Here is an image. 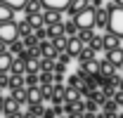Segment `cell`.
<instances>
[{
  "label": "cell",
  "instance_id": "d590c367",
  "mask_svg": "<svg viewBox=\"0 0 123 118\" xmlns=\"http://www.w3.org/2000/svg\"><path fill=\"white\" fill-rule=\"evenodd\" d=\"M10 88V73H0V90Z\"/></svg>",
  "mask_w": 123,
  "mask_h": 118
},
{
  "label": "cell",
  "instance_id": "ee69618b",
  "mask_svg": "<svg viewBox=\"0 0 123 118\" xmlns=\"http://www.w3.org/2000/svg\"><path fill=\"white\" fill-rule=\"evenodd\" d=\"M114 5L116 7H123V0H114Z\"/></svg>",
  "mask_w": 123,
  "mask_h": 118
},
{
  "label": "cell",
  "instance_id": "9c48e42d",
  "mask_svg": "<svg viewBox=\"0 0 123 118\" xmlns=\"http://www.w3.org/2000/svg\"><path fill=\"white\" fill-rule=\"evenodd\" d=\"M43 24L45 26H52V24H57V21H62V12H57V10H43Z\"/></svg>",
  "mask_w": 123,
  "mask_h": 118
},
{
  "label": "cell",
  "instance_id": "1f68e13d",
  "mask_svg": "<svg viewBox=\"0 0 123 118\" xmlns=\"http://www.w3.org/2000/svg\"><path fill=\"white\" fill-rule=\"evenodd\" d=\"M21 40H24V47H26V50H36V47H38V40H36V35H33V33L26 35V38H21Z\"/></svg>",
  "mask_w": 123,
  "mask_h": 118
},
{
  "label": "cell",
  "instance_id": "bcb514c9",
  "mask_svg": "<svg viewBox=\"0 0 123 118\" xmlns=\"http://www.w3.org/2000/svg\"><path fill=\"white\" fill-rule=\"evenodd\" d=\"M114 118H123V113H116V116H114Z\"/></svg>",
  "mask_w": 123,
  "mask_h": 118
},
{
  "label": "cell",
  "instance_id": "7c38bea8",
  "mask_svg": "<svg viewBox=\"0 0 123 118\" xmlns=\"http://www.w3.org/2000/svg\"><path fill=\"white\" fill-rule=\"evenodd\" d=\"M62 35H64V21L47 26V40H55V38H62Z\"/></svg>",
  "mask_w": 123,
  "mask_h": 118
},
{
  "label": "cell",
  "instance_id": "681fc988",
  "mask_svg": "<svg viewBox=\"0 0 123 118\" xmlns=\"http://www.w3.org/2000/svg\"><path fill=\"white\" fill-rule=\"evenodd\" d=\"M0 92H2V90H0Z\"/></svg>",
  "mask_w": 123,
  "mask_h": 118
},
{
  "label": "cell",
  "instance_id": "30bf717a",
  "mask_svg": "<svg viewBox=\"0 0 123 118\" xmlns=\"http://www.w3.org/2000/svg\"><path fill=\"white\" fill-rule=\"evenodd\" d=\"M43 0H26V5H24V12L26 14H43Z\"/></svg>",
  "mask_w": 123,
  "mask_h": 118
},
{
  "label": "cell",
  "instance_id": "4dcf8cb0",
  "mask_svg": "<svg viewBox=\"0 0 123 118\" xmlns=\"http://www.w3.org/2000/svg\"><path fill=\"white\" fill-rule=\"evenodd\" d=\"M55 64H57V59H45V57H40V71H55Z\"/></svg>",
  "mask_w": 123,
  "mask_h": 118
},
{
  "label": "cell",
  "instance_id": "4316f807",
  "mask_svg": "<svg viewBox=\"0 0 123 118\" xmlns=\"http://www.w3.org/2000/svg\"><path fill=\"white\" fill-rule=\"evenodd\" d=\"M88 47H90L92 52H102V50H104V43H102V35H92V40L88 43Z\"/></svg>",
  "mask_w": 123,
  "mask_h": 118
},
{
  "label": "cell",
  "instance_id": "74e56055",
  "mask_svg": "<svg viewBox=\"0 0 123 118\" xmlns=\"http://www.w3.org/2000/svg\"><path fill=\"white\" fill-rule=\"evenodd\" d=\"M71 59H74V57H69L66 52H59V54H57V61H59V64H69Z\"/></svg>",
  "mask_w": 123,
  "mask_h": 118
},
{
  "label": "cell",
  "instance_id": "8992f818",
  "mask_svg": "<svg viewBox=\"0 0 123 118\" xmlns=\"http://www.w3.org/2000/svg\"><path fill=\"white\" fill-rule=\"evenodd\" d=\"M74 0H43V7L45 10H57V12H66V7L71 5Z\"/></svg>",
  "mask_w": 123,
  "mask_h": 118
},
{
  "label": "cell",
  "instance_id": "7dc6e473",
  "mask_svg": "<svg viewBox=\"0 0 123 118\" xmlns=\"http://www.w3.org/2000/svg\"><path fill=\"white\" fill-rule=\"evenodd\" d=\"M57 118H69V116H57Z\"/></svg>",
  "mask_w": 123,
  "mask_h": 118
},
{
  "label": "cell",
  "instance_id": "4fadbf2b",
  "mask_svg": "<svg viewBox=\"0 0 123 118\" xmlns=\"http://www.w3.org/2000/svg\"><path fill=\"white\" fill-rule=\"evenodd\" d=\"M7 21H14V10L5 2H0V24H7Z\"/></svg>",
  "mask_w": 123,
  "mask_h": 118
},
{
  "label": "cell",
  "instance_id": "7402d4cb",
  "mask_svg": "<svg viewBox=\"0 0 123 118\" xmlns=\"http://www.w3.org/2000/svg\"><path fill=\"white\" fill-rule=\"evenodd\" d=\"M17 31H19V38H26V35H31V33H33V26L24 19V21H19V24H17Z\"/></svg>",
  "mask_w": 123,
  "mask_h": 118
},
{
  "label": "cell",
  "instance_id": "3957f363",
  "mask_svg": "<svg viewBox=\"0 0 123 118\" xmlns=\"http://www.w3.org/2000/svg\"><path fill=\"white\" fill-rule=\"evenodd\" d=\"M19 38V31H17V24L14 21H7V24H0V40L5 45H10L12 40Z\"/></svg>",
  "mask_w": 123,
  "mask_h": 118
},
{
  "label": "cell",
  "instance_id": "83f0119b",
  "mask_svg": "<svg viewBox=\"0 0 123 118\" xmlns=\"http://www.w3.org/2000/svg\"><path fill=\"white\" fill-rule=\"evenodd\" d=\"M92 35H95V33H92V29H80L76 38H78V40H80L83 45H88V43L92 40Z\"/></svg>",
  "mask_w": 123,
  "mask_h": 118
},
{
  "label": "cell",
  "instance_id": "e0dca14e",
  "mask_svg": "<svg viewBox=\"0 0 123 118\" xmlns=\"http://www.w3.org/2000/svg\"><path fill=\"white\" fill-rule=\"evenodd\" d=\"M85 7H88V0H74V2H71V5L66 7V12H69L71 17H76L78 12H83Z\"/></svg>",
  "mask_w": 123,
  "mask_h": 118
},
{
  "label": "cell",
  "instance_id": "2e32d148",
  "mask_svg": "<svg viewBox=\"0 0 123 118\" xmlns=\"http://www.w3.org/2000/svg\"><path fill=\"white\" fill-rule=\"evenodd\" d=\"M12 61H14V57H12L10 52L0 54V73H10V69H12Z\"/></svg>",
  "mask_w": 123,
  "mask_h": 118
},
{
  "label": "cell",
  "instance_id": "ac0fdd59",
  "mask_svg": "<svg viewBox=\"0 0 123 118\" xmlns=\"http://www.w3.org/2000/svg\"><path fill=\"white\" fill-rule=\"evenodd\" d=\"M99 73L102 76H114L116 73V66H114L109 59H99Z\"/></svg>",
  "mask_w": 123,
  "mask_h": 118
},
{
  "label": "cell",
  "instance_id": "6da1fadb",
  "mask_svg": "<svg viewBox=\"0 0 123 118\" xmlns=\"http://www.w3.org/2000/svg\"><path fill=\"white\" fill-rule=\"evenodd\" d=\"M107 31L123 38V7L109 5V21H107Z\"/></svg>",
  "mask_w": 123,
  "mask_h": 118
},
{
  "label": "cell",
  "instance_id": "ffe728a7",
  "mask_svg": "<svg viewBox=\"0 0 123 118\" xmlns=\"http://www.w3.org/2000/svg\"><path fill=\"white\" fill-rule=\"evenodd\" d=\"M43 109H45V104H43V99H38V102H31L29 104V109H26V113H31V116H40L43 113Z\"/></svg>",
  "mask_w": 123,
  "mask_h": 118
},
{
  "label": "cell",
  "instance_id": "484cf974",
  "mask_svg": "<svg viewBox=\"0 0 123 118\" xmlns=\"http://www.w3.org/2000/svg\"><path fill=\"white\" fill-rule=\"evenodd\" d=\"M64 35H66V38L78 35V26H76V21H74V19H71V21H64Z\"/></svg>",
  "mask_w": 123,
  "mask_h": 118
},
{
  "label": "cell",
  "instance_id": "52a82bcc",
  "mask_svg": "<svg viewBox=\"0 0 123 118\" xmlns=\"http://www.w3.org/2000/svg\"><path fill=\"white\" fill-rule=\"evenodd\" d=\"M107 21H109V7L107 10L97 7L95 10V29H107Z\"/></svg>",
  "mask_w": 123,
  "mask_h": 118
},
{
  "label": "cell",
  "instance_id": "8d00e7d4",
  "mask_svg": "<svg viewBox=\"0 0 123 118\" xmlns=\"http://www.w3.org/2000/svg\"><path fill=\"white\" fill-rule=\"evenodd\" d=\"M40 118H57V116H55V109H52V106H47V109H43V113H40Z\"/></svg>",
  "mask_w": 123,
  "mask_h": 118
},
{
  "label": "cell",
  "instance_id": "9a60e30c",
  "mask_svg": "<svg viewBox=\"0 0 123 118\" xmlns=\"http://www.w3.org/2000/svg\"><path fill=\"white\" fill-rule=\"evenodd\" d=\"M24 50H26V47H24V40H21V38H17V40H12V43L7 45V52H10V54H12L14 59L19 57Z\"/></svg>",
  "mask_w": 123,
  "mask_h": 118
},
{
  "label": "cell",
  "instance_id": "ab89813d",
  "mask_svg": "<svg viewBox=\"0 0 123 118\" xmlns=\"http://www.w3.org/2000/svg\"><path fill=\"white\" fill-rule=\"evenodd\" d=\"M114 102L118 104V106H123V90H116L114 92Z\"/></svg>",
  "mask_w": 123,
  "mask_h": 118
},
{
  "label": "cell",
  "instance_id": "5bb4252c",
  "mask_svg": "<svg viewBox=\"0 0 123 118\" xmlns=\"http://www.w3.org/2000/svg\"><path fill=\"white\" fill-rule=\"evenodd\" d=\"M21 104L17 102L14 97H5V109H2V116H10V113H17Z\"/></svg>",
  "mask_w": 123,
  "mask_h": 118
},
{
  "label": "cell",
  "instance_id": "d6986e66",
  "mask_svg": "<svg viewBox=\"0 0 123 118\" xmlns=\"http://www.w3.org/2000/svg\"><path fill=\"white\" fill-rule=\"evenodd\" d=\"M38 85H55V71H40L38 73Z\"/></svg>",
  "mask_w": 123,
  "mask_h": 118
},
{
  "label": "cell",
  "instance_id": "5b68a950",
  "mask_svg": "<svg viewBox=\"0 0 123 118\" xmlns=\"http://www.w3.org/2000/svg\"><path fill=\"white\" fill-rule=\"evenodd\" d=\"M83 47H85V45H83V43L76 38V35H74V38H66V50H64V52H66L69 57L76 59L78 54H80V50H83Z\"/></svg>",
  "mask_w": 123,
  "mask_h": 118
},
{
  "label": "cell",
  "instance_id": "8fae6325",
  "mask_svg": "<svg viewBox=\"0 0 123 118\" xmlns=\"http://www.w3.org/2000/svg\"><path fill=\"white\" fill-rule=\"evenodd\" d=\"M107 59L116 66V69H121V64H123V47H116V50H109L107 52Z\"/></svg>",
  "mask_w": 123,
  "mask_h": 118
},
{
  "label": "cell",
  "instance_id": "f6af8a7d",
  "mask_svg": "<svg viewBox=\"0 0 123 118\" xmlns=\"http://www.w3.org/2000/svg\"><path fill=\"white\" fill-rule=\"evenodd\" d=\"M95 118H109V116H107V113H97Z\"/></svg>",
  "mask_w": 123,
  "mask_h": 118
},
{
  "label": "cell",
  "instance_id": "ba28073f",
  "mask_svg": "<svg viewBox=\"0 0 123 118\" xmlns=\"http://www.w3.org/2000/svg\"><path fill=\"white\" fill-rule=\"evenodd\" d=\"M102 43H104V52H109V50H116V47H121V38L107 31V35H102Z\"/></svg>",
  "mask_w": 123,
  "mask_h": 118
},
{
  "label": "cell",
  "instance_id": "f546056e",
  "mask_svg": "<svg viewBox=\"0 0 123 118\" xmlns=\"http://www.w3.org/2000/svg\"><path fill=\"white\" fill-rule=\"evenodd\" d=\"M26 73H40V59L26 61Z\"/></svg>",
  "mask_w": 123,
  "mask_h": 118
},
{
  "label": "cell",
  "instance_id": "836d02e7",
  "mask_svg": "<svg viewBox=\"0 0 123 118\" xmlns=\"http://www.w3.org/2000/svg\"><path fill=\"white\" fill-rule=\"evenodd\" d=\"M0 2L10 5L12 10H24V5H26V0H0Z\"/></svg>",
  "mask_w": 123,
  "mask_h": 118
},
{
  "label": "cell",
  "instance_id": "277c9868",
  "mask_svg": "<svg viewBox=\"0 0 123 118\" xmlns=\"http://www.w3.org/2000/svg\"><path fill=\"white\" fill-rule=\"evenodd\" d=\"M38 50H40V57H45V59H57V50H55V43L52 40H40L38 43Z\"/></svg>",
  "mask_w": 123,
  "mask_h": 118
},
{
  "label": "cell",
  "instance_id": "7bdbcfd3",
  "mask_svg": "<svg viewBox=\"0 0 123 118\" xmlns=\"http://www.w3.org/2000/svg\"><path fill=\"white\" fill-rule=\"evenodd\" d=\"M2 109H5V97L0 94V113H2Z\"/></svg>",
  "mask_w": 123,
  "mask_h": 118
},
{
  "label": "cell",
  "instance_id": "e575fe53",
  "mask_svg": "<svg viewBox=\"0 0 123 118\" xmlns=\"http://www.w3.org/2000/svg\"><path fill=\"white\" fill-rule=\"evenodd\" d=\"M97 106H99V104H95L92 99H88V102H85V113H97Z\"/></svg>",
  "mask_w": 123,
  "mask_h": 118
},
{
  "label": "cell",
  "instance_id": "f35d334b",
  "mask_svg": "<svg viewBox=\"0 0 123 118\" xmlns=\"http://www.w3.org/2000/svg\"><path fill=\"white\" fill-rule=\"evenodd\" d=\"M55 73L64 76V73H66V64H59V61H57V64H55Z\"/></svg>",
  "mask_w": 123,
  "mask_h": 118
},
{
  "label": "cell",
  "instance_id": "603a6c76",
  "mask_svg": "<svg viewBox=\"0 0 123 118\" xmlns=\"http://www.w3.org/2000/svg\"><path fill=\"white\" fill-rule=\"evenodd\" d=\"M10 73H12V76H24V73H26V64H24L21 59H14V61H12Z\"/></svg>",
  "mask_w": 123,
  "mask_h": 118
},
{
  "label": "cell",
  "instance_id": "d6a6232c",
  "mask_svg": "<svg viewBox=\"0 0 123 118\" xmlns=\"http://www.w3.org/2000/svg\"><path fill=\"white\" fill-rule=\"evenodd\" d=\"M33 35H36L38 43H40V40H47V26H38V29L33 31Z\"/></svg>",
  "mask_w": 123,
  "mask_h": 118
},
{
  "label": "cell",
  "instance_id": "d4e9b609",
  "mask_svg": "<svg viewBox=\"0 0 123 118\" xmlns=\"http://www.w3.org/2000/svg\"><path fill=\"white\" fill-rule=\"evenodd\" d=\"M76 59H78V61H80V64H88V61H92V59H95V52H92L90 47L85 45V47L80 50V54H78Z\"/></svg>",
  "mask_w": 123,
  "mask_h": 118
},
{
  "label": "cell",
  "instance_id": "c3c4849f",
  "mask_svg": "<svg viewBox=\"0 0 123 118\" xmlns=\"http://www.w3.org/2000/svg\"><path fill=\"white\" fill-rule=\"evenodd\" d=\"M121 69H123V64H121Z\"/></svg>",
  "mask_w": 123,
  "mask_h": 118
},
{
  "label": "cell",
  "instance_id": "b9f144b4",
  "mask_svg": "<svg viewBox=\"0 0 123 118\" xmlns=\"http://www.w3.org/2000/svg\"><path fill=\"white\" fill-rule=\"evenodd\" d=\"M5 52H7V45H5L2 40H0V54H5Z\"/></svg>",
  "mask_w": 123,
  "mask_h": 118
},
{
  "label": "cell",
  "instance_id": "cb8c5ba5",
  "mask_svg": "<svg viewBox=\"0 0 123 118\" xmlns=\"http://www.w3.org/2000/svg\"><path fill=\"white\" fill-rule=\"evenodd\" d=\"M102 109H104L102 113H107V116H116L118 113V104L114 102V99H107V102L102 104Z\"/></svg>",
  "mask_w": 123,
  "mask_h": 118
},
{
  "label": "cell",
  "instance_id": "44dd1931",
  "mask_svg": "<svg viewBox=\"0 0 123 118\" xmlns=\"http://www.w3.org/2000/svg\"><path fill=\"white\" fill-rule=\"evenodd\" d=\"M10 97H14L19 104H26L29 102V92H26V88H17V90H12V94Z\"/></svg>",
  "mask_w": 123,
  "mask_h": 118
},
{
  "label": "cell",
  "instance_id": "60d3db41",
  "mask_svg": "<svg viewBox=\"0 0 123 118\" xmlns=\"http://www.w3.org/2000/svg\"><path fill=\"white\" fill-rule=\"evenodd\" d=\"M80 85V78L78 76H69V88H78Z\"/></svg>",
  "mask_w": 123,
  "mask_h": 118
},
{
  "label": "cell",
  "instance_id": "f1b7e54d",
  "mask_svg": "<svg viewBox=\"0 0 123 118\" xmlns=\"http://www.w3.org/2000/svg\"><path fill=\"white\" fill-rule=\"evenodd\" d=\"M38 85V73H24V88H36Z\"/></svg>",
  "mask_w": 123,
  "mask_h": 118
},
{
  "label": "cell",
  "instance_id": "7a4b0ae2",
  "mask_svg": "<svg viewBox=\"0 0 123 118\" xmlns=\"http://www.w3.org/2000/svg\"><path fill=\"white\" fill-rule=\"evenodd\" d=\"M74 21H76L78 31L80 29H95V10L92 7H85L83 12H78L76 17H71Z\"/></svg>",
  "mask_w": 123,
  "mask_h": 118
}]
</instances>
